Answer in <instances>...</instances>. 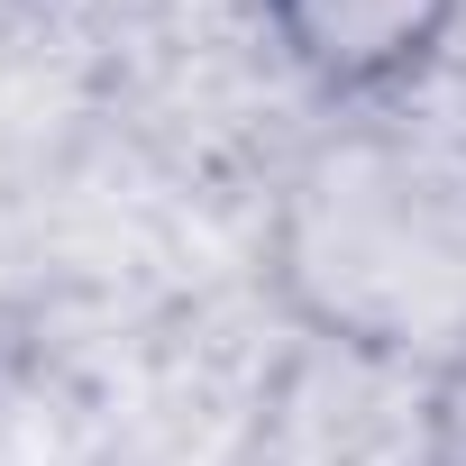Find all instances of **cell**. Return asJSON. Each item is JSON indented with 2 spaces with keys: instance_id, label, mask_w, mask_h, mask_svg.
<instances>
[{
  "instance_id": "cell-2",
  "label": "cell",
  "mask_w": 466,
  "mask_h": 466,
  "mask_svg": "<svg viewBox=\"0 0 466 466\" xmlns=\"http://www.w3.org/2000/svg\"><path fill=\"white\" fill-rule=\"evenodd\" d=\"M457 19H466V0H266L284 65L320 83L329 101H375L411 83L448 46Z\"/></svg>"
},
{
  "instance_id": "cell-1",
  "label": "cell",
  "mask_w": 466,
  "mask_h": 466,
  "mask_svg": "<svg viewBox=\"0 0 466 466\" xmlns=\"http://www.w3.org/2000/svg\"><path fill=\"white\" fill-rule=\"evenodd\" d=\"M266 284L348 357L439 366L466 339V165L411 128L320 137L275 192Z\"/></svg>"
},
{
  "instance_id": "cell-3",
  "label": "cell",
  "mask_w": 466,
  "mask_h": 466,
  "mask_svg": "<svg viewBox=\"0 0 466 466\" xmlns=\"http://www.w3.org/2000/svg\"><path fill=\"white\" fill-rule=\"evenodd\" d=\"M420 466H466V339L420 375Z\"/></svg>"
}]
</instances>
